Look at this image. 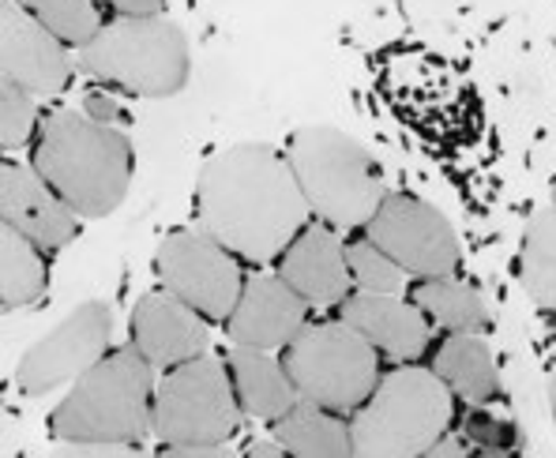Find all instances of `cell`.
<instances>
[{"label":"cell","mask_w":556,"mask_h":458,"mask_svg":"<svg viewBox=\"0 0 556 458\" xmlns=\"http://www.w3.org/2000/svg\"><path fill=\"white\" fill-rule=\"evenodd\" d=\"M308 200L293 166L271 147L241 143L200 174V222L249 264H271L308 226Z\"/></svg>","instance_id":"obj_1"},{"label":"cell","mask_w":556,"mask_h":458,"mask_svg":"<svg viewBox=\"0 0 556 458\" xmlns=\"http://www.w3.org/2000/svg\"><path fill=\"white\" fill-rule=\"evenodd\" d=\"M35 169L76 215H110L128 192L132 147L113 125L84 110H56L38 128Z\"/></svg>","instance_id":"obj_2"},{"label":"cell","mask_w":556,"mask_h":458,"mask_svg":"<svg viewBox=\"0 0 556 458\" xmlns=\"http://www.w3.org/2000/svg\"><path fill=\"white\" fill-rule=\"evenodd\" d=\"M53 436L68 444L136 447L154 424L151 361L139 349H117L87 368L72 395L53 410Z\"/></svg>","instance_id":"obj_3"},{"label":"cell","mask_w":556,"mask_h":458,"mask_svg":"<svg viewBox=\"0 0 556 458\" xmlns=\"http://www.w3.org/2000/svg\"><path fill=\"white\" fill-rule=\"evenodd\" d=\"M452 424V387L437 372L403 365L388 372L350 424L354 455L414 458L429 455Z\"/></svg>","instance_id":"obj_4"},{"label":"cell","mask_w":556,"mask_h":458,"mask_svg":"<svg viewBox=\"0 0 556 458\" xmlns=\"http://www.w3.org/2000/svg\"><path fill=\"white\" fill-rule=\"evenodd\" d=\"M290 166L301 181L308 207L334 229L369 226L388 188L372 154L357 139L334 128H305L290 147Z\"/></svg>","instance_id":"obj_5"},{"label":"cell","mask_w":556,"mask_h":458,"mask_svg":"<svg viewBox=\"0 0 556 458\" xmlns=\"http://www.w3.org/2000/svg\"><path fill=\"white\" fill-rule=\"evenodd\" d=\"M79 64L94 79L117 84L132 94H174L188 76L185 35L162 15H121L102 23L91 42L79 46Z\"/></svg>","instance_id":"obj_6"},{"label":"cell","mask_w":556,"mask_h":458,"mask_svg":"<svg viewBox=\"0 0 556 458\" xmlns=\"http://www.w3.org/2000/svg\"><path fill=\"white\" fill-rule=\"evenodd\" d=\"M286 372L305 403L334 414L357 410L380 383L376 346L346 320L301 327L286 346Z\"/></svg>","instance_id":"obj_7"},{"label":"cell","mask_w":556,"mask_h":458,"mask_svg":"<svg viewBox=\"0 0 556 458\" xmlns=\"http://www.w3.org/2000/svg\"><path fill=\"white\" fill-rule=\"evenodd\" d=\"M241 421L233 380L215 357H192L174 365L154 395V432L162 451L188 444H226Z\"/></svg>","instance_id":"obj_8"},{"label":"cell","mask_w":556,"mask_h":458,"mask_svg":"<svg viewBox=\"0 0 556 458\" xmlns=\"http://www.w3.org/2000/svg\"><path fill=\"white\" fill-rule=\"evenodd\" d=\"M159 278L207 320H230L244 290L241 267L211 229H181L159 244Z\"/></svg>","instance_id":"obj_9"},{"label":"cell","mask_w":556,"mask_h":458,"mask_svg":"<svg viewBox=\"0 0 556 458\" xmlns=\"http://www.w3.org/2000/svg\"><path fill=\"white\" fill-rule=\"evenodd\" d=\"M369 241L380 244L406 275L440 278L459 267V241L440 211L414 195H388L369 222Z\"/></svg>","instance_id":"obj_10"},{"label":"cell","mask_w":556,"mask_h":458,"mask_svg":"<svg viewBox=\"0 0 556 458\" xmlns=\"http://www.w3.org/2000/svg\"><path fill=\"white\" fill-rule=\"evenodd\" d=\"M105 342H110V308L87 301L27 349L15 368V383L27 395H46L56 383L79 380L105 357Z\"/></svg>","instance_id":"obj_11"},{"label":"cell","mask_w":556,"mask_h":458,"mask_svg":"<svg viewBox=\"0 0 556 458\" xmlns=\"http://www.w3.org/2000/svg\"><path fill=\"white\" fill-rule=\"evenodd\" d=\"M0 68L4 79L27 87L30 94H56L68 84V53L61 38L42 20L27 12L20 0L0 4Z\"/></svg>","instance_id":"obj_12"},{"label":"cell","mask_w":556,"mask_h":458,"mask_svg":"<svg viewBox=\"0 0 556 458\" xmlns=\"http://www.w3.org/2000/svg\"><path fill=\"white\" fill-rule=\"evenodd\" d=\"M308 301L286 282L282 275H256L244 282L237 308L230 316L233 346L278 349L290 346L293 334L305 327Z\"/></svg>","instance_id":"obj_13"},{"label":"cell","mask_w":556,"mask_h":458,"mask_svg":"<svg viewBox=\"0 0 556 458\" xmlns=\"http://www.w3.org/2000/svg\"><path fill=\"white\" fill-rule=\"evenodd\" d=\"M0 215L38 249H61L76 237V211L61 200V192L38 169L12 162L0 169Z\"/></svg>","instance_id":"obj_14"},{"label":"cell","mask_w":556,"mask_h":458,"mask_svg":"<svg viewBox=\"0 0 556 458\" xmlns=\"http://www.w3.org/2000/svg\"><path fill=\"white\" fill-rule=\"evenodd\" d=\"M136 349L151 365H185L192 357L207 354V327L200 313L185 305L177 293H147L132 313Z\"/></svg>","instance_id":"obj_15"},{"label":"cell","mask_w":556,"mask_h":458,"mask_svg":"<svg viewBox=\"0 0 556 458\" xmlns=\"http://www.w3.org/2000/svg\"><path fill=\"white\" fill-rule=\"evenodd\" d=\"M278 275L308 301V305H339L354 285L346 249L327 226H305L278 256Z\"/></svg>","instance_id":"obj_16"},{"label":"cell","mask_w":556,"mask_h":458,"mask_svg":"<svg viewBox=\"0 0 556 458\" xmlns=\"http://www.w3.org/2000/svg\"><path fill=\"white\" fill-rule=\"evenodd\" d=\"M342 320L362 331L380 354L395 361H417L429 346V320L417 305H406L395 293H354L342 305Z\"/></svg>","instance_id":"obj_17"},{"label":"cell","mask_w":556,"mask_h":458,"mask_svg":"<svg viewBox=\"0 0 556 458\" xmlns=\"http://www.w3.org/2000/svg\"><path fill=\"white\" fill-rule=\"evenodd\" d=\"M230 376L241 410L249 417H260V421H278V417L290 414L301 403L286 365L267 357V349L237 346L230 357Z\"/></svg>","instance_id":"obj_18"},{"label":"cell","mask_w":556,"mask_h":458,"mask_svg":"<svg viewBox=\"0 0 556 458\" xmlns=\"http://www.w3.org/2000/svg\"><path fill=\"white\" fill-rule=\"evenodd\" d=\"M275 440L286 447V455H301V458L354 455V432H350V424L339 421L334 410L327 414L324 406L305 403V398L275 421Z\"/></svg>","instance_id":"obj_19"},{"label":"cell","mask_w":556,"mask_h":458,"mask_svg":"<svg viewBox=\"0 0 556 458\" xmlns=\"http://www.w3.org/2000/svg\"><path fill=\"white\" fill-rule=\"evenodd\" d=\"M432 372L447 383L459 398L473 406H485L496 395V368L489 354L481 331H455L452 339L440 346L437 368Z\"/></svg>","instance_id":"obj_20"},{"label":"cell","mask_w":556,"mask_h":458,"mask_svg":"<svg viewBox=\"0 0 556 458\" xmlns=\"http://www.w3.org/2000/svg\"><path fill=\"white\" fill-rule=\"evenodd\" d=\"M414 305L447 331H485L489 327V308L481 293L452 275L429 278L417 285Z\"/></svg>","instance_id":"obj_21"},{"label":"cell","mask_w":556,"mask_h":458,"mask_svg":"<svg viewBox=\"0 0 556 458\" xmlns=\"http://www.w3.org/2000/svg\"><path fill=\"white\" fill-rule=\"evenodd\" d=\"M46 290V264L38 244L15 226H0V297L4 308L30 305Z\"/></svg>","instance_id":"obj_22"},{"label":"cell","mask_w":556,"mask_h":458,"mask_svg":"<svg viewBox=\"0 0 556 458\" xmlns=\"http://www.w3.org/2000/svg\"><path fill=\"white\" fill-rule=\"evenodd\" d=\"M522 282L542 308H556V207L534 215L522 241Z\"/></svg>","instance_id":"obj_23"},{"label":"cell","mask_w":556,"mask_h":458,"mask_svg":"<svg viewBox=\"0 0 556 458\" xmlns=\"http://www.w3.org/2000/svg\"><path fill=\"white\" fill-rule=\"evenodd\" d=\"M35 20H42L61 42H91L102 30V12L98 0H20Z\"/></svg>","instance_id":"obj_24"},{"label":"cell","mask_w":556,"mask_h":458,"mask_svg":"<svg viewBox=\"0 0 556 458\" xmlns=\"http://www.w3.org/2000/svg\"><path fill=\"white\" fill-rule=\"evenodd\" d=\"M346 264L354 275V285L365 293H403L406 290V267L395 264L376 241H354L346 249Z\"/></svg>","instance_id":"obj_25"},{"label":"cell","mask_w":556,"mask_h":458,"mask_svg":"<svg viewBox=\"0 0 556 458\" xmlns=\"http://www.w3.org/2000/svg\"><path fill=\"white\" fill-rule=\"evenodd\" d=\"M35 132V102H30V91L12 79L0 84V147L12 151V147H23Z\"/></svg>","instance_id":"obj_26"},{"label":"cell","mask_w":556,"mask_h":458,"mask_svg":"<svg viewBox=\"0 0 556 458\" xmlns=\"http://www.w3.org/2000/svg\"><path fill=\"white\" fill-rule=\"evenodd\" d=\"M459 436L473 447L478 455H504L515 447V424L501 421V417L485 414V410H470L463 414V432Z\"/></svg>","instance_id":"obj_27"},{"label":"cell","mask_w":556,"mask_h":458,"mask_svg":"<svg viewBox=\"0 0 556 458\" xmlns=\"http://www.w3.org/2000/svg\"><path fill=\"white\" fill-rule=\"evenodd\" d=\"M84 113H87V117H94V120H102V125H113V128L125 125V113H121V105L113 102L110 94H87L84 98Z\"/></svg>","instance_id":"obj_28"},{"label":"cell","mask_w":556,"mask_h":458,"mask_svg":"<svg viewBox=\"0 0 556 458\" xmlns=\"http://www.w3.org/2000/svg\"><path fill=\"white\" fill-rule=\"evenodd\" d=\"M98 4L113 8V12H125V15H159L166 0H98Z\"/></svg>","instance_id":"obj_29"},{"label":"cell","mask_w":556,"mask_h":458,"mask_svg":"<svg viewBox=\"0 0 556 458\" xmlns=\"http://www.w3.org/2000/svg\"><path fill=\"white\" fill-rule=\"evenodd\" d=\"M244 455H249V458H282V455H286V447L275 440V444H252Z\"/></svg>","instance_id":"obj_30"},{"label":"cell","mask_w":556,"mask_h":458,"mask_svg":"<svg viewBox=\"0 0 556 458\" xmlns=\"http://www.w3.org/2000/svg\"><path fill=\"white\" fill-rule=\"evenodd\" d=\"M549 403H553V417H556V376L549 380Z\"/></svg>","instance_id":"obj_31"}]
</instances>
